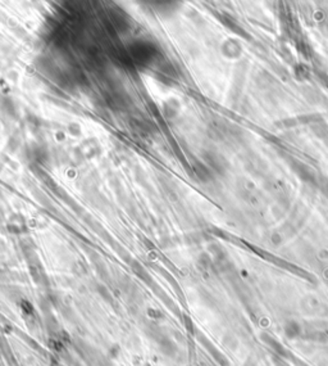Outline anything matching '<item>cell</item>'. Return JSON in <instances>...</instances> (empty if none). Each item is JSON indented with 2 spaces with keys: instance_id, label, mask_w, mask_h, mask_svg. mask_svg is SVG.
<instances>
[{
  "instance_id": "6da1fadb",
  "label": "cell",
  "mask_w": 328,
  "mask_h": 366,
  "mask_svg": "<svg viewBox=\"0 0 328 366\" xmlns=\"http://www.w3.org/2000/svg\"><path fill=\"white\" fill-rule=\"evenodd\" d=\"M144 7L150 10H154L159 15L168 13L176 8V0H140Z\"/></svg>"
}]
</instances>
